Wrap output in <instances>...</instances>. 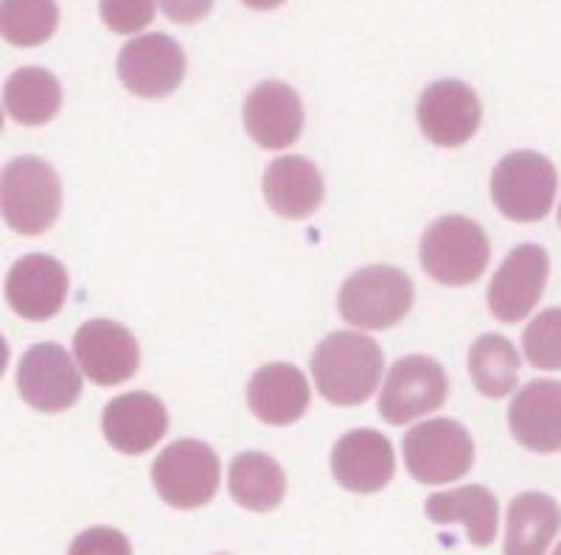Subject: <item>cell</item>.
Returning <instances> with one entry per match:
<instances>
[{"label": "cell", "instance_id": "9a60e30c", "mask_svg": "<svg viewBox=\"0 0 561 555\" xmlns=\"http://www.w3.org/2000/svg\"><path fill=\"white\" fill-rule=\"evenodd\" d=\"M332 474L345 492H382L396 474L393 447L377 429H354L334 443Z\"/></svg>", "mask_w": 561, "mask_h": 555}, {"label": "cell", "instance_id": "603a6c76", "mask_svg": "<svg viewBox=\"0 0 561 555\" xmlns=\"http://www.w3.org/2000/svg\"><path fill=\"white\" fill-rule=\"evenodd\" d=\"M230 497L255 513L275 511L287 497V474L264 452H242L228 472Z\"/></svg>", "mask_w": 561, "mask_h": 555}, {"label": "cell", "instance_id": "2e32d148", "mask_svg": "<svg viewBox=\"0 0 561 555\" xmlns=\"http://www.w3.org/2000/svg\"><path fill=\"white\" fill-rule=\"evenodd\" d=\"M244 129L262 149H287L304 132V104L284 82H262L244 99Z\"/></svg>", "mask_w": 561, "mask_h": 555}, {"label": "cell", "instance_id": "9c48e42d", "mask_svg": "<svg viewBox=\"0 0 561 555\" xmlns=\"http://www.w3.org/2000/svg\"><path fill=\"white\" fill-rule=\"evenodd\" d=\"M18 390L28 407L62 413L82 396V370H77L62 345H32L18 365Z\"/></svg>", "mask_w": 561, "mask_h": 555}, {"label": "cell", "instance_id": "ba28073f", "mask_svg": "<svg viewBox=\"0 0 561 555\" xmlns=\"http://www.w3.org/2000/svg\"><path fill=\"white\" fill-rule=\"evenodd\" d=\"M449 379L435 359L404 357L390 368L379 393V415L388 424H408L444 407Z\"/></svg>", "mask_w": 561, "mask_h": 555}, {"label": "cell", "instance_id": "cb8c5ba5", "mask_svg": "<svg viewBox=\"0 0 561 555\" xmlns=\"http://www.w3.org/2000/svg\"><path fill=\"white\" fill-rule=\"evenodd\" d=\"M3 104L9 118L23 127H43L62 107V84L45 68H20L7 79Z\"/></svg>", "mask_w": 561, "mask_h": 555}, {"label": "cell", "instance_id": "4316f807", "mask_svg": "<svg viewBox=\"0 0 561 555\" xmlns=\"http://www.w3.org/2000/svg\"><path fill=\"white\" fill-rule=\"evenodd\" d=\"M523 351L536 370H561V307L530 320L523 332Z\"/></svg>", "mask_w": 561, "mask_h": 555}, {"label": "cell", "instance_id": "5b68a950", "mask_svg": "<svg viewBox=\"0 0 561 555\" xmlns=\"http://www.w3.org/2000/svg\"><path fill=\"white\" fill-rule=\"evenodd\" d=\"M559 172L545 154L511 152L491 172V199L511 222H539L550 213Z\"/></svg>", "mask_w": 561, "mask_h": 555}, {"label": "cell", "instance_id": "7402d4cb", "mask_svg": "<svg viewBox=\"0 0 561 555\" xmlns=\"http://www.w3.org/2000/svg\"><path fill=\"white\" fill-rule=\"evenodd\" d=\"M561 508L548 494H519L508 508L505 524V553H545L559 536Z\"/></svg>", "mask_w": 561, "mask_h": 555}, {"label": "cell", "instance_id": "7a4b0ae2", "mask_svg": "<svg viewBox=\"0 0 561 555\" xmlns=\"http://www.w3.org/2000/svg\"><path fill=\"white\" fill-rule=\"evenodd\" d=\"M0 205L7 224L20 236H39L51 228L62 208V183L43 158H14L3 169Z\"/></svg>", "mask_w": 561, "mask_h": 555}, {"label": "cell", "instance_id": "4fadbf2b", "mask_svg": "<svg viewBox=\"0 0 561 555\" xmlns=\"http://www.w3.org/2000/svg\"><path fill=\"white\" fill-rule=\"evenodd\" d=\"M480 99L458 79L430 84L419 99V127L435 147H463L480 127Z\"/></svg>", "mask_w": 561, "mask_h": 555}, {"label": "cell", "instance_id": "d4e9b609", "mask_svg": "<svg viewBox=\"0 0 561 555\" xmlns=\"http://www.w3.org/2000/svg\"><path fill=\"white\" fill-rule=\"evenodd\" d=\"M469 373L485 398H505L517 388L519 354L503 334H483L469 351Z\"/></svg>", "mask_w": 561, "mask_h": 555}, {"label": "cell", "instance_id": "6da1fadb", "mask_svg": "<svg viewBox=\"0 0 561 555\" xmlns=\"http://www.w3.org/2000/svg\"><path fill=\"white\" fill-rule=\"evenodd\" d=\"M385 354L359 332H334L314 348L312 373L320 396L337 407L365 404L382 382Z\"/></svg>", "mask_w": 561, "mask_h": 555}, {"label": "cell", "instance_id": "d6986e66", "mask_svg": "<svg viewBox=\"0 0 561 555\" xmlns=\"http://www.w3.org/2000/svg\"><path fill=\"white\" fill-rule=\"evenodd\" d=\"M309 402H312L309 382L295 365H264L255 370L248 384L250 409L259 421L270 424V427H287V424L304 418Z\"/></svg>", "mask_w": 561, "mask_h": 555}, {"label": "cell", "instance_id": "44dd1931", "mask_svg": "<svg viewBox=\"0 0 561 555\" xmlns=\"http://www.w3.org/2000/svg\"><path fill=\"white\" fill-rule=\"evenodd\" d=\"M424 513L435 524H463L466 539L474 547H489L497 536V497L483 485H463L455 492L433 494L424 505Z\"/></svg>", "mask_w": 561, "mask_h": 555}, {"label": "cell", "instance_id": "ffe728a7", "mask_svg": "<svg viewBox=\"0 0 561 555\" xmlns=\"http://www.w3.org/2000/svg\"><path fill=\"white\" fill-rule=\"evenodd\" d=\"M264 199L278 217L307 219L323 203V177L312 160L284 154L264 172Z\"/></svg>", "mask_w": 561, "mask_h": 555}, {"label": "cell", "instance_id": "8992f818", "mask_svg": "<svg viewBox=\"0 0 561 555\" xmlns=\"http://www.w3.org/2000/svg\"><path fill=\"white\" fill-rule=\"evenodd\" d=\"M404 466L424 485H447L474 466V441L453 418H430L402 441Z\"/></svg>", "mask_w": 561, "mask_h": 555}, {"label": "cell", "instance_id": "e0dca14e", "mask_svg": "<svg viewBox=\"0 0 561 555\" xmlns=\"http://www.w3.org/2000/svg\"><path fill=\"white\" fill-rule=\"evenodd\" d=\"M102 429L110 447L122 454H144L167 435L169 413L158 396L135 390L104 407Z\"/></svg>", "mask_w": 561, "mask_h": 555}, {"label": "cell", "instance_id": "52a82bcc", "mask_svg": "<svg viewBox=\"0 0 561 555\" xmlns=\"http://www.w3.org/2000/svg\"><path fill=\"white\" fill-rule=\"evenodd\" d=\"M222 466L217 452L203 441H174L152 463V483L160 499L180 511L203 508L217 497Z\"/></svg>", "mask_w": 561, "mask_h": 555}, {"label": "cell", "instance_id": "ac0fdd59", "mask_svg": "<svg viewBox=\"0 0 561 555\" xmlns=\"http://www.w3.org/2000/svg\"><path fill=\"white\" fill-rule=\"evenodd\" d=\"M508 429L530 452H561V382L536 379L525 384L508 407Z\"/></svg>", "mask_w": 561, "mask_h": 555}, {"label": "cell", "instance_id": "5bb4252c", "mask_svg": "<svg viewBox=\"0 0 561 555\" xmlns=\"http://www.w3.org/2000/svg\"><path fill=\"white\" fill-rule=\"evenodd\" d=\"M68 269L54 256L32 253L12 264L7 275V303L23 320H51L68 298Z\"/></svg>", "mask_w": 561, "mask_h": 555}, {"label": "cell", "instance_id": "484cf974", "mask_svg": "<svg viewBox=\"0 0 561 555\" xmlns=\"http://www.w3.org/2000/svg\"><path fill=\"white\" fill-rule=\"evenodd\" d=\"M59 26L57 0H3L0 3V34L9 45L34 48L51 39Z\"/></svg>", "mask_w": 561, "mask_h": 555}, {"label": "cell", "instance_id": "7c38bea8", "mask_svg": "<svg viewBox=\"0 0 561 555\" xmlns=\"http://www.w3.org/2000/svg\"><path fill=\"white\" fill-rule=\"evenodd\" d=\"M73 354L84 377L99 388H113L135 377L140 365L138 339L115 320H88L73 337Z\"/></svg>", "mask_w": 561, "mask_h": 555}, {"label": "cell", "instance_id": "f1b7e54d", "mask_svg": "<svg viewBox=\"0 0 561 555\" xmlns=\"http://www.w3.org/2000/svg\"><path fill=\"white\" fill-rule=\"evenodd\" d=\"M158 7L163 9V14L172 23L188 26V23L208 18L210 9H214V0H158Z\"/></svg>", "mask_w": 561, "mask_h": 555}, {"label": "cell", "instance_id": "1f68e13d", "mask_svg": "<svg viewBox=\"0 0 561 555\" xmlns=\"http://www.w3.org/2000/svg\"><path fill=\"white\" fill-rule=\"evenodd\" d=\"M559 224H561V205H559Z\"/></svg>", "mask_w": 561, "mask_h": 555}, {"label": "cell", "instance_id": "4dcf8cb0", "mask_svg": "<svg viewBox=\"0 0 561 555\" xmlns=\"http://www.w3.org/2000/svg\"><path fill=\"white\" fill-rule=\"evenodd\" d=\"M242 3L248 9H253V12H270V9L284 7L287 0H242Z\"/></svg>", "mask_w": 561, "mask_h": 555}, {"label": "cell", "instance_id": "8fae6325", "mask_svg": "<svg viewBox=\"0 0 561 555\" xmlns=\"http://www.w3.org/2000/svg\"><path fill=\"white\" fill-rule=\"evenodd\" d=\"M550 258L539 244L511 250L489 284V309L500 323H519L542 300Z\"/></svg>", "mask_w": 561, "mask_h": 555}, {"label": "cell", "instance_id": "277c9868", "mask_svg": "<svg viewBox=\"0 0 561 555\" xmlns=\"http://www.w3.org/2000/svg\"><path fill=\"white\" fill-rule=\"evenodd\" d=\"M413 294V284L402 269L377 264L351 275L340 289L337 309L348 326L385 332L408 317Z\"/></svg>", "mask_w": 561, "mask_h": 555}, {"label": "cell", "instance_id": "f546056e", "mask_svg": "<svg viewBox=\"0 0 561 555\" xmlns=\"http://www.w3.org/2000/svg\"><path fill=\"white\" fill-rule=\"evenodd\" d=\"M84 544H88L90 550H93V547H113V544H122V547H127V542H124V539H118L115 533H110V530H104V528H99L96 533H88L84 539H79V542L73 544V550L84 547Z\"/></svg>", "mask_w": 561, "mask_h": 555}, {"label": "cell", "instance_id": "83f0119b", "mask_svg": "<svg viewBox=\"0 0 561 555\" xmlns=\"http://www.w3.org/2000/svg\"><path fill=\"white\" fill-rule=\"evenodd\" d=\"M104 26L115 34H138L154 20V0H99Z\"/></svg>", "mask_w": 561, "mask_h": 555}, {"label": "cell", "instance_id": "3957f363", "mask_svg": "<svg viewBox=\"0 0 561 555\" xmlns=\"http://www.w3.org/2000/svg\"><path fill=\"white\" fill-rule=\"evenodd\" d=\"M421 267L444 287H469L489 267V236L474 219L440 217L421 239Z\"/></svg>", "mask_w": 561, "mask_h": 555}, {"label": "cell", "instance_id": "30bf717a", "mask_svg": "<svg viewBox=\"0 0 561 555\" xmlns=\"http://www.w3.org/2000/svg\"><path fill=\"white\" fill-rule=\"evenodd\" d=\"M118 79L140 99H163L183 84L185 54L169 34L129 39L118 54Z\"/></svg>", "mask_w": 561, "mask_h": 555}]
</instances>
